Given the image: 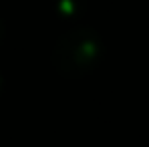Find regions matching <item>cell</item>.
I'll list each match as a JSON object with an SVG mask.
<instances>
[{
	"label": "cell",
	"mask_w": 149,
	"mask_h": 147,
	"mask_svg": "<svg viewBox=\"0 0 149 147\" xmlns=\"http://www.w3.org/2000/svg\"><path fill=\"white\" fill-rule=\"evenodd\" d=\"M99 34L89 26H77L56 40L50 61L63 77L79 79L95 69V65L99 63Z\"/></svg>",
	"instance_id": "6da1fadb"
},
{
	"label": "cell",
	"mask_w": 149,
	"mask_h": 147,
	"mask_svg": "<svg viewBox=\"0 0 149 147\" xmlns=\"http://www.w3.org/2000/svg\"><path fill=\"white\" fill-rule=\"evenodd\" d=\"M58 8H61L65 14H74V12L79 10V2H74V0H61V2H58Z\"/></svg>",
	"instance_id": "7a4b0ae2"
},
{
	"label": "cell",
	"mask_w": 149,
	"mask_h": 147,
	"mask_svg": "<svg viewBox=\"0 0 149 147\" xmlns=\"http://www.w3.org/2000/svg\"><path fill=\"white\" fill-rule=\"evenodd\" d=\"M2 36H4V24H2V20H0V40H2Z\"/></svg>",
	"instance_id": "3957f363"
}]
</instances>
